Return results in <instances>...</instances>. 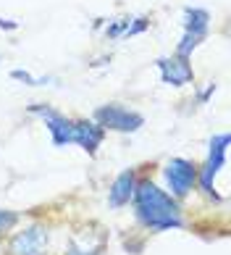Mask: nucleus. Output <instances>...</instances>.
Wrapping results in <instances>:
<instances>
[{
  "instance_id": "f257e3e1",
  "label": "nucleus",
  "mask_w": 231,
  "mask_h": 255,
  "mask_svg": "<svg viewBox=\"0 0 231 255\" xmlns=\"http://www.w3.org/2000/svg\"><path fill=\"white\" fill-rule=\"evenodd\" d=\"M134 213L139 224H144L152 232H168V229H181V211L176 205V197H171L166 190H160L152 182H137L134 190Z\"/></svg>"
},
{
  "instance_id": "f03ea898",
  "label": "nucleus",
  "mask_w": 231,
  "mask_h": 255,
  "mask_svg": "<svg viewBox=\"0 0 231 255\" xmlns=\"http://www.w3.org/2000/svg\"><path fill=\"white\" fill-rule=\"evenodd\" d=\"M184 34H181V42L176 48V55L181 58H192L202 42L208 37V29H210V13L205 8H184Z\"/></svg>"
},
{
  "instance_id": "7ed1b4c3",
  "label": "nucleus",
  "mask_w": 231,
  "mask_h": 255,
  "mask_svg": "<svg viewBox=\"0 0 231 255\" xmlns=\"http://www.w3.org/2000/svg\"><path fill=\"white\" fill-rule=\"evenodd\" d=\"M95 121L105 129V131H123V134H134L144 127V116L131 108H123L118 103H108L95 111Z\"/></svg>"
},
{
  "instance_id": "20e7f679",
  "label": "nucleus",
  "mask_w": 231,
  "mask_h": 255,
  "mask_svg": "<svg viewBox=\"0 0 231 255\" xmlns=\"http://www.w3.org/2000/svg\"><path fill=\"white\" fill-rule=\"evenodd\" d=\"M226 150H229V134H216L213 139H210V145H208V160H205V166L197 168V184H200V190L205 192L208 197H213V200H218L213 182H216L218 171L226 163Z\"/></svg>"
},
{
  "instance_id": "39448f33",
  "label": "nucleus",
  "mask_w": 231,
  "mask_h": 255,
  "mask_svg": "<svg viewBox=\"0 0 231 255\" xmlns=\"http://www.w3.org/2000/svg\"><path fill=\"white\" fill-rule=\"evenodd\" d=\"M163 176H166V184H168V195L181 200V197H187L192 190L197 187V166L192 163L187 158H173L166 163L163 168Z\"/></svg>"
},
{
  "instance_id": "423d86ee",
  "label": "nucleus",
  "mask_w": 231,
  "mask_h": 255,
  "mask_svg": "<svg viewBox=\"0 0 231 255\" xmlns=\"http://www.w3.org/2000/svg\"><path fill=\"white\" fill-rule=\"evenodd\" d=\"M29 113H34V116H40L45 121L47 131H50V139L55 147H66V145H74V121L66 119L61 111H55L50 106H45V103H34Z\"/></svg>"
},
{
  "instance_id": "0eeeda50",
  "label": "nucleus",
  "mask_w": 231,
  "mask_h": 255,
  "mask_svg": "<svg viewBox=\"0 0 231 255\" xmlns=\"http://www.w3.org/2000/svg\"><path fill=\"white\" fill-rule=\"evenodd\" d=\"M11 255H45L47 253V229L42 224H29L11 240Z\"/></svg>"
},
{
  "instance_id": "6e6552de",
  "label": "nucleus",
  "mask_w": 231,
  "mask_h": 255,
  "mask_svg": "<svg viewBox=\"0 0 231 255\" xmlns=\"http://www.w3.org/2000/svg\"><path fill=\"white\" fill-rule=\"evenodd\" d=\"M158 71L163 84H171V87H184L195 79V71H192L189 58H181V55H171V58H158Z\"/></svg>"
},
{
  "instance_id": "1a4fd4ad",
  "label": "nucleus",
  "mask_w": 231,
  "mask_h": 255,
  "mask_svg": "<svg viewBox=\"0 0 231 255\" xmlns=\"http://www.w3.org/2000/svg\"><path fill=\"white\" fill-rule=\"evenodd\" d=\"M105 139V129L98 124V121H74V145H79L87 155H95L98 153V147L103 145Z\"/></svg>"
},
{
  "instance_id": "9d476101",
  "label": "nucleus",
  "mask_w": 231,
  "mask_h": 255,
  "mask_svg": "<svg viewBox=\"0 0 231 255\" xmlns=\"http://www.w3.org/2000/svg\"><path fill=\"white\" fill-rule=\"evenodd\" d=\"M134 190H137V174H134V168H126V171H121L113 179V184L108 190V205L116 208V211L129 205L134 197Z\"/></svg>"
},
{
  "instance_id": "9b49d317",
  "label": "nucleus",
  "mask_w": 231,
  "mask_h": 255,
  "mask_svg": "<svg viewBox=\"0 0 231 255\" xmlns=\"http://www.w3.org/2000/svg\"><path fill=\"white\" fill-rule=\"evenodd\" d=\"M150 29V18L147 16H137V18H118L105 26V37L108 40H126V37H137L142 32Z\"/></svg>"
},
{
  "instance_id": "f8f14e48",
  "label": "nucleus",
  "mask_w": 231,
  "mask_h": 255,
  "mask_svg": "<svg viewBox=\"0 0 231 255\" xmlns=\"http://www.w3.org/2000/svg\"><path fill=\"white\" fill-rule=\"evenodd\" d=\"M103 253V240H92L87 242L82 237H74L69 250H66V255H100Z\"/></svg>"
},
{
  "instance_id": "ddd939ff",
  "label": "nucleus",
  "mask_w": 231,
  "mask_h": 255,
  "mask_svg": "<svg viewBox=\"0 0 231 255\" xmlns=\"http://www.w3.org/2000/svg\"><path fill=\"white\" fill-rule=\"evenodd\" d=\"M11 79H16V82H24V84H29V87H42V84H47L50 79H42V77H32L29 71H24V69H13L11 71Z\"/></svg>"
},
{
  "instance_id": "4468645a",
  "label": "nucleus",
  "mask_w": 231,
  "mask_h": 255,
  "mask_svg": "<svg viewBox=\"0 0 231 255\" xmlns=\"http://www.w3.org/2000/svg\"><path fill=\"white\" fill-rule=\"evenodd\" d=\"M16 224H18V213L3 211V208H0V234H3V232H11Z\"/></svg>"
},
{
  "instance_id": "2eb2a0df",
  "label": "nucleus",
  "mask_w": 231,
  "mask_h": 255,
  "mask_svg": "<svg viewBox=\"0 0 231 255\" xmlns=\"http://www.w3.org/2000/svg\"><path fill=\"white\" fill-rule=\"evenodd\" d=\"M213 92H216V84H213V82H210V84H208V87H205V90H202V92H200V103H208V98H210V95H213Z\"/></svg>"
},
{
  "instance_id": "dca6fc26",
  "label": "nucleus",
  "mask_w": 231,
  "mask_h": 255,
  "mask_svg": "<svg viewBox=\"0 0 231 255\" xmlns=\"http://www.w3.org/2000/svg\"><path fill=\"white\" fill-rule=\"evenodd\" d=\"M0 255H3V248H0Z\"/></svg>"
}]
</instances>
